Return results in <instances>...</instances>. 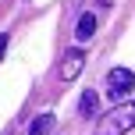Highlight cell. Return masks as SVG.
<instances>
[{
  "label": "cell",
  "instance_id": "1",
  "mask_svg": "<svg viewBox=\"0 0 135 135\" xmlns=\"http://www.w3.org/2000/svg\"><path fill=\"white\" fill-rule=\"evenodd\" d=\"M135 128V100L132 103H117L114 110L96 121V135H128Z\"/></svg>",
  "mask_w": 135,
  "mask_h": 135
},
{
  "label": "cell",
  "instance_id": "2",
  "mask_svg": "<svg viewBox=\"0 0 135 135\" xmlns=\"http://www.w3.org/2000/svg\"><path fill=\"white\" fill-rule=\"evenodd\" d=\"M132 89H135V71H128V68H110L107 71V96L110 100H121Z\"/></svg>",
  "mask_w": 135,
  "mask_h": 135
},
{
  "label": "cell",
  "instance_id": "3",
  "mask_svg": "<svg viewBox=\"0 0 135 135\" xmlns=\"http://www.w3.org/2000/svg\"><path fill=\"white\" fill-rule=\"evenodd\" d=\"M82 68H85V50L71 46V50L61 57V68H57V75H61V82H75V78L82 75Z\"/></svg>",
  "mask_w": 135,
  "mask_h": 135
},
{
  "label": "cell",
  "instance_id": "4",
  "mask_svg": "<svg viewBox=\"0 0 135 135\" xmlns=\"http://www.w3.org/2000/svg\"><path fill=\"white\" fill-rule=\"evenodd\" d=\"M75 36H78V39L82 43H85V39H93V36H96V14H78V21H75Z\"/></svg>",
  "mask_w": 135,
  "mask_h": 135
},
{
  "label": "cell",
  "instance_id": "5",
  "mask_svg": "<svg viewBox=\"0 0 135 135\" xmlns=\"http://www.w3.org/2000/svg\"><path fill=\"white\" fill-rule=\"evenodd\" d=\"M96 107H100V96H96L93 89H85V93H82V100H78V114H82V117H93Z\"/></svg>",
  "mask_w": 135,
  "mask_h": 135
},
{
  "label": "cell",
  "instance_id": "6",
  "mask_svg": "<svg viewBox=\"0 0 135 135\" xmlns=\"http://www.w3.org/2000/svg\"><path fill=\"white\" fill-rule=\"evenodd\" d=\"M50 128H54V114H39L32 124H28V135H46Z\"/></svg>",
  "mask_w": 135,
  "mask_h": 135
},
{
  "label": "cell",
  "instance_id": "7",
  "mask_svg": "<svg viewBox=\"0 0 135 135\" xmlns=\"http://www.w3.org/2000/svg\"><path fill=\"white\" fill-rule=\"evenodd\" d=\"M7 43H11V39H7V32H0V57H4V50H7Z\"/></svg>",
  "mask_w": 135,
  "mask_h": 135
},
{
  "label": "cell",
  "instance_id": "8",
  "mask_svg": "<svg viewBox=\"0 0 135 135\" xmlns=\"http://www.w3.org/2000/svg\"><path fill=\"white\" fill-rule=\"evenodd\" d=\"M100 4H110V0H100Z\"/></svg>",
  "mask_w": 135,
  "mask_h": 135
}]
</instances>
